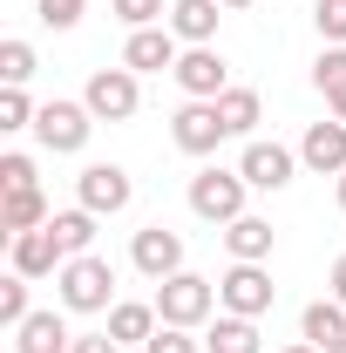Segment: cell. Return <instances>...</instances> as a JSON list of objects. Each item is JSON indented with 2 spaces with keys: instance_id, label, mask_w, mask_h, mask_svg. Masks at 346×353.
Masks as SVG:
<instances>
[{
  "instance_id": "cell-28",
  "label": "cell",
  "mask_w": 346,
  "mask_h": 353,
  "mask_svg": "<svg viewBox=\"0 0 346 353\" xmlns=\"http://www.w3.org/2000/svg\"><path fill=\"white\" fill-rule=\"evenodd\" d=\"M0 190H41V183H34V157H28V150H7V157H0Z\"/></svg>"
},
{
  "instance_id": "cell-18",
  "label": "cell",
  "mask_w": 346,
  "mask_h": 353,
  "mask_svg": "<svg viewBox=\"0 0 346 353\" xmlns=\"http://www.w3.org/2000/svg\"><path fill=\"white\" fill-rule=\"evenodd\" d=\"M204 353H265L258 319H238V312H217L204 326Z\"/></svg>"
},
{
  "instance_id": "cell-23",
  "label": "cell",
  "mask_w": 346,
  "mask_h": 353,
  "mask_svg": "<svg viewBox=\"0 0 346 353\" xmlns=\"http://www.w3.org/2000/svg\"><path fill=\"white\" fill-rule=\"evenodd\" d=\"M217 116H224V130H231V136L252 143V130H258V116H265L258 88H224V95H217Z\"/></svg>"
},
{
  "instance_id": "cell-2",
  "label": "cell",
  "mask_w": 346,
  "mask_h": 353,
  "mask_svg": "<svg viewBox=\"0 0 346 353\" xmlns=\"http://www.w3.org/2000/svg\"><path fill=\"white\" fill-rule=\"evenodd\" d=\"M217 312V279H197V272H176V279H163L156 285V319L163 326H211Z\"/></svg>"
},
{
  "instance_id": "cell-34",
  "label": "cell",
  "mask_w": 346,
  "mask_h": 353,
  "mask_svg": "<svg viewBox=\"0 0 346 353\" xmlns=\"http://www.w3.org/2000/svg\"><path fill=\"white\" fill-rule=\"evenodd\" d=\"M326 292H333V299H346V252L333 259V272H326Z\"/></svg>"
},
{
  "instance_id": "cell-5",
  "label": "cell",
  "mask_w": 346,
  "mask_h": 353,
  "mask_svg": "<svg viewBox=\"0 0 346 353\" xmlns=\"http://www.w3.org/2000/svg\"><path fill=\"white\" fill-rule=\"evenodd\" d=\"M272 299H278V285H272V272H265V265H238V259H231V272L217 279V306L238 312V319L272 312Z\"/></svg>"
},
{
  "instance_id": "cell-25",
  "label": "cell",
  "mask_w": 346,
  "mask_h": 353,
  "mask_svg": "<svg viewBox=\"0 0 346 353\" xmlns=\"http://www.w3.org/2000/svg\"><path fill=\"white\" fill-rule=\"evenodd\" d=\"M28 285H34V279H21V272H7V279H0V326H7V333L34 312V306H28Z\"/></svg>"
},
{
  "instance_id": "cell-6",
  "label": "cell",
  "mask_w": 346,
  "mask_h": 353,
  "mask_svg": "<svg viewBox=\"0 0 346 353\" xmlns=\"http://www.w3.org/2000/svg\"><path fill=\"white\" fill-rule=\"evenodd\" d=\"M95 130V116H88V102H41V116H34V136H41L48 157H75Z\"/></svg>"
},
{
  "instance_id": "cell-17",
  "label": "cell",
  "mask_w": 346,
  "mask_h": 353,
  "mask_svg": "<svg viewBox=\"0 0 346 353\" xmlns=\"http://www.w3.org/2000/svg\"><path fill=\"white\" fill-rule=\"evenodd\" d=\"M272 238H278L272 218H252V211L224 224V252H231L238 265H265V259H272Z\"/></svg>"
},
{
  "instance_id": "cell-14",
  "label": "cell",
  "mask_w": 346,
  "mask_h": 353,
  "mask_svg": "<svg viewBox=\"0 0 346 353\" xmlns=\"http://www.w3.org/2000/svg\"><path fill=\"white\" fill-rule=\"evenodd\" d=\"M299 163L305 170H319V176H340L346 170V123H312V130L299 136Z\"/></svg>"
},
{
  "instance_id": "cell-12",
  "label": "cell",
  "mask_w": 346,
  "mask_h": 353,
  "mask_svg": "<svg viewBox=\"0 0 346 353\" xmlns=\"http://www.w3.org/2000/svg\"><path fill=\"white\" fill-rule=\"evenodd\" d=\"M176 54H183V41L170 34V21H163V28H136L130 41H123V68H136V75H163V68H176Z\"/></svg>"
},
{
  "instance_id": "cell-10",
  "label": "cell",
  "mask_w": 346,
  "mask_h": 353,
  "mask_svg": "<svg viewBox=\"0 0 346 353\" xmlns=\"http://www.w3.org/2000/svg\"><path fill=\"white\" fill-rule=\"evenodd\" d=\"M170 75H176V88H183L190 102H217V95L231 88V68H224V54H217V48H183Z\"/></svg>"
},
{
  "instance_id": "cell-4",
  "label": "cell",
  "mask_w": 346,
  "mask_h": 353,
  "mask_svg": "<svg viewBox=\"0 0 346 353\" xmlns=\"http://www.w3.org/2000/svg\"><path fill=\"white\" fill-rule=\"evenodd\" d=\"M88 116L95 123H130L136 109H143V88H136V68H95L82 88Z\"/></svg>"
},
{
  "instance_id": "cell-3",
  "label": "cell",
  "mask_w": 346,
  "mask_h": 353,
  "mask_svg": "<svg viewBox=\"0 0 346 353\" xmlns=\"http://www.w3.org/2000/svg\"><path fill=\"white\" fill-rule=\"evenodd\" d=\"M245 190H252L245 170H217L211 163V170L190 176V211L204 224H231V218H245Z\"/></svg>"
},
{
  "instance_id": "cell-9",
  "label": "cell",
  "mask_w": 346,
  "mask_h": 353,
  "mask_svg": "<svg viewBox=\"0 0 346 353\" xmlns=\"http://www.w3.org/2000/svg\"><path fill=\"white\" fill-rule=\"evenodd\" d=\"M238 170H245V183H252V190H285V183L299 176V150L252 136V143H245V157H238Z\"/></svg>"
},
{
  "instance_id": "cell-32",
  "label": "cell",
  "mask_w": 346,
  "mask_h": 353,
  "mask_svg": "<svg viewBox=\"0 0 346 353\" xmlns=\"http://www.w3.org/2000/svg\"><path fill=\"white\" fill-rule=\"evenodd\" d=\"M34 7H41V21L54 28V34H68V28L82 21V7H88V0H34Z\"/></svg>"
},
{
  "instance_id": "cell-19",
  "label": "cell",
  "mask_w": 346,
  "mask_h": 353,
  "mask_svg": "<svg viewBox=\"0 0 346 353\" xmlns=\"http://www.w3.org/2000/svg\"><path fill=\"white\" fill-rule=\"evenodd\" d=\"M299 340H312L319 353L333 347V340H346V299H333V292L312 299V306L299 312Z\"/></svg>"
},
{
  "instance_id": "cell-16",
  "label": "cell",
  "mask_w": 346,
  "mask_h": 353,
  "mask_svg": "<svg viewBox=\"0 0 346 353\" xmlns=\"http://www.w3.org/2000/svg\"><path fill=\"white\" fill-rule=\"evenodd\" d=\"M75 347V333H68V319L48 306V312H28L21 326H14V353H68Z\"/></svg>"
},
{
  "instance_id": "cell-1",
  "label": "cell",
  "mask_w": 346,
  "mask_h": 353,
  "mask_svg": "<svg viewBox=\"0 0 346 353\" xmlns=\"http://www.w3.org/2000/svg\"><path fill=\"white\" fill-rule=\"evenodd\" d=\"M54 299H61V312H109L116 306V265L95 259V252L68 259L54 272Z\"/></svg>"
},
{
  "instance_id": "cell-33",
  "label": "cell",
  "mask_w": 346,
  "mask_h": 353,
  "mask_svg": "<svg viewBox=\"0 0 346 353\" xmlns=\"http://www.w3.org/2000/svg\"><path fill=\"white\" fill-rule=\"evenodd\" d=\"M68 353H123V340H109V326H102V333H75Z\"/></svg>"
},
{
  "instance_id": "cell-8",
  "label": "cell",
  "mask_w": 346,
  "mask_h": 353,
  "mask_svg": "<svg viewBox=\"0 0 346 353\" xmlns=\"http://www.w3.org/2000/svg\"><path fill=\"white\" fill-rule=\"evenodd\" d=\"M130 265L143 272V279H156V285H163V279L183 272V238H176L170 224H143V231L130 238Z\"/></svg>"
},
{
  "instance_id": "cell-11",
  "label": "cell",
  "mask_w": 346,
  "mask_h": 353,
  "mask_svg": "<svg viewBox=\"0 0 346 353\" xmlns=\"http://www.w3.org/2000/svg\"><path fill=\"white\" fill-rule=\"evenodd\" d=\"M224 116H217V102H183V109H176L170 116V143L176 150H183V157H211L217 143H224Z\"/></svg>"
},
{
  "instance_id": "cell-38",
  "label": "cell",
  "mask_w": 346,
  "mask_h": 353,
  "mask_svg": "<svg viewBox=\"0 0 346 353\" xmlns=\"http://www.w3.org/2000/svg\"><path fill=\"white\" fill-rule=\"evenodd\" d=\"M224 7H231V14H238V7H252V0H224Z\"/></svg>"
},
{
  "instance_id": "cell-15",
  "label": "cell",
  "mask_w": 346,
  "mask_h": 353,
  "mask_svg": "<svg viewBox=\"0 0 346 353\" xmlns=\"http://www.w3.org/2000/svg\"><path fill=\"white\" fill-rule=\"evenodd\" d=\"M217 21H224V0H170V34L183 48H211Z\"/></svg>"
},
{
  "instance_id": "cell-30",
  "label": "cell",
  "mask_w": 346,
  "mask_h": 353,
  "mask_svg": "<svg viewBox=\"0 0 346 353\" xmlns=\"http://www.w3.org/2000/svg\"><path fill=\"white\" fill-rule=\"evenodd\" d=\"M312 88H319V95H333V88H346V48H326V54L312 61Z\"/></svg>"
},
{
  "instance_id": "cell-35",
  "label": "cell",
  "mask_w": 346,
  "mask_h": 353,
  "mask_svg": "<svg viewBox=\"0 0 346 353\" xmlns=\"http://www.w3.org/2000/svg\"><path fill=\"white\" fill-rule=\"evenodd\" d=\"M326 109H333V123H346V88H333V95H326Z\"/></svg>"
},
{
  "instance_id": "cell-20",
  "label": "cell",
  "mask_w": 346,
  "mask_h": 353,
  "mask_svg": "<svg viewBox=\"0 0 346 353\" xmlns=\"http://www.w3.org/2000/svg\"><path fill=\"white\" fill-rule=\"evenodd\" d=\"M48 218H54V211H48L41 190H0V231H7V238H21V231H41Z\"/></svg>"
},
{
  "instance_id": "cell-22",
  "label": "cell",
  "mask_w": 346,
  "mask_h": 353,
  "mask_svg": "<svg viewBox=\"0 0 346 353\" xmlns=\"http://www.w3.org/2000/svg\"><path fill=\"white\" fill-rule=\"evenodd\" d=\"M48 231H54V245H61V259H82V252H95V211H54L48 218Z\"/></svg>"
},
{
  "instance_id": "cell-36",
  "label": "cell",
  "mask_w": 346,
  "mask_h": 353,
  "mask_svg": "<svg viewBox=\"0 0 346 353\" xmlns=\"http://www.w3.org/2000/svg\"><path fill=\"white\" fill-rule=\"evenodd\" d=\"M333 197H340V211H346V170H340V176H333Z\"/></svg>"
},
{
  "instance_id": "cell-13",
  "label": "cell",
  "mask_w": 346,
  "mask_h": 353,
  "mask_svg": "<svg viewBox=\"0 0 346 353\" xmlns=\"http://www.w3.org/2000/svg\"><path fill=\"white\" fill-rule=\"evenodd\" d=\"M7 265H14V272H21V279H54V272H61V245H54V231H21V238H7Z\"/></svg>"
},
{
  "instance_id": "cell-27",
  "label": "cell",
  "mask_w": 346,
  "mask_h": 353,
  "mask_svg": "<svg viewBox=\"0 0 346 353\" xmlns=\"http://www.w3.org/2000/svg\"><path fill=\"white\" fill-rule=\"evenodd\" d=\"M34 102H28V88H0V130H34Z\"/></svg>"
},
{
  "instance_id": "cell-37",
  "label": "cell",
  "mask_w": 346,
  "mask_h": 353,
  "mask_svg": "<svg viewBox=\"0 0 346 353\" xmlns=\"http://www.w3.org/2000/svg\"><path fill=\"white\" fill-rule=\"evenodd\" d=\"M278 353H319V347H312V340H299V347H278Z\"/></svg>"
},
{
  "instance_id": "cell-26",
  "label": "cell",
  "mask_w": 346,
  "mask_h": 353,
  "mask_svg": "<svg viewBox=\"0 0 346 353\" xmlns=\"http://www.w3.org/2000/svg\"><path fill=\"white\" fill-rule=\"evenodd\" d=\"M109 14L123 21V28H163V0H109Z\"/></svg>"
},
{
  "instance_id": "cell-24",
  "label": "cell",
  "mask_w": 346,
  "mask_h": 353,
  "mask_svg": "<svg viewBox=\"0 0 346 353\" xmlns=\"http://www.w3.org/2000/svg\"><path fill=\"white\" fill-rule=\"evenodd\" d=\"M0 82H7V88H28V82H34V41H21V34L0 41Z\"/></svg>"
},
{
  "instance_id": "cell-7",
  "label": "cell",
  "mask_w": 346,
  "mask_h": 353,
  "mask_svg": "<svg viewBox=\"0 0 346 353\" xmlns=\"http://www.w3.org/2000/svg\"><path fill=\"white\" fill-rule=\"evenodd\" d=\"M130 197H136V183L123 163H88L82 176H75V204L82 211H95V218H116V211H130Z\"/></svg>"
},
{
  "instance_id": "cell-29",
  "label": "cell",
  "mask_w": 346,
  "mask_h": 353,
  "mask_svg": "<svg viewBox=\"0 0 346 353\" xmlns=\"http://www.w3.org/2000/svg\"><path fill=\"white\" fill-rule=\"evenodd\" d=\"M312 28H319V41H326V48H346V0H319Z\"/></svg>"
},
{
  "instance_id": "cell-21",
  "label": "cell",
  "mask_w": 346,
  "mask_h": 353,
  "mask_svg": "<svg viewBox=\"0 0 346 353\" xmlns=\"http://www.w3.org/2000/svg\"><path fill=\"white\" fill-rule=\"evenodd\" d=\"M156 326H163V319H156V299H150V306H143V299H116V306H109V340H123V347H130V340L150 347Z\"/></svg>"
},
{
  "instance_id": "cell-39",
  "label": "cell",
  "mask_w": 346,
  "mask_h": 353,
  "mask_svg": "<svg viewBox=\"0 0 346 353\" xmlns=\"http://www.w3.org/2000/svg\"><path fill=\"white\" fill-rule=\"evenodd\" d=\"M326 353H346V340H333V347H326Z\"/></svg>"
},
{
  "instance_id": "cell-31",
  "label": "cell",
  "mask_w": 346,
  "mask_h": 353,
  "mask_svg": "<svg viewBox=\"0 0 346 353\" xmlns=\"http://www.w3.org/2000/svg\"><path fill=\"white\" fill-rule=\"evenodd\" d=\"M143 353H204V340H197L190 326H156V340H150Z\"/></svg>"
}]
</instances>
